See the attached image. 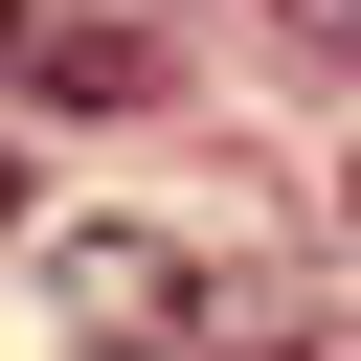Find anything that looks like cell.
<instances>
[{"mask_svg": "<svg viewBox=\"0 0 361 361\" xmlns=\"http://www.w3.org/2000/svg\"><path fill=\"white\" fill-rule=\"evenodd\" d=\"M45 316H68L90 361H158V338H203V271H180L158 226H45Z\"/></svg>", "mask_w": 361, "mask_h": 361, "instance_id": "cell-1", "label": "cell"}, {"mask_svg": "<svg viewBox=\"0 0 361 361\" xmlns=\"http://www.w3.org/2000/svg\"><path fill=\"white\" fill-rule=\"evenodd\" d=\"M23 68H45V90H68V113H113V90H158V45H135V23H45V45H23Z\"/></svg>", "mask_w": 361, "mask_h": 361, "instance_id": "cell-2", "label": "cell"}, {"mask_svg": "<svg viewBox=\"0 0 361 361\" xmlns=\"http://www.w3.org/2000/svg\"><path fill=\"white\" fill-rule=\"evenodd\" d=\"M271 45L293 68H361V0H271Z\"/></svg>", "mask_w": 361, "mask_h": 361, "instance_id": "cell-3", "label": "cell"}, {"mask_svg": "<svg viewBox=\"0 0 361 361\" xmlns=\"http://www.w3.org/2000/svg\"><path fill=\"white\" fill-rule=\"evenodd\" d=\"M23 45H45V0H0V68H23Z\"/></svg>", "mask_w": 361, "mask_h": 361, "instance_id": "cell-4", "label": "cell"}, {"mask_svg": "<svg viewBox=\"0 0 361 361\" xmlns=\"http://www.w3.org/2000/svg\"><path fill=\"white\" fill-rule=\"evenodd\" d=\"M338 226H361V158H338Z\"/></svg>", "mask_w": 361, "mask_h": 361, "instance_id": "cell-5", "label": "cell"}, {"mask_svg": "<svg viewBox=\"0 0 361 361\" xmlns=\"http://www.w3.org/2000/svg\"><path fill=\"white\" fill-rule=\"evenodd\" d=\"M0 226H23V158H0Z\"/></svg>", "mask_w": 361, "mask_h": 361, "instance_id": "cell-6", "label": "cell"}]
</instances>
